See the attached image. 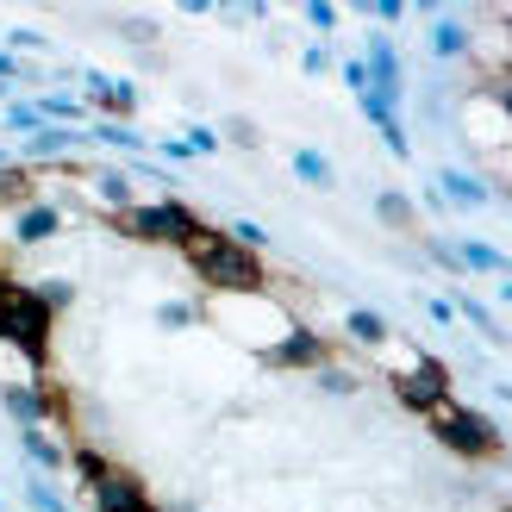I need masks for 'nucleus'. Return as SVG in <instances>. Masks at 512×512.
<instances>
[{"instance_id": "nucleus-1", "label": "nucleus", "mask_w": 512, "mask_h": 512, "mask_svg": "<svg viewBox=\"0 0 512 512\" xmlns=\"http://www.w3.org/2000/svg\"><path fill=\"white\" fill-rule=\"evenodd\" d=\"M182 256H188V269L200 275V288H213L219 300H232V294H263V281H269L263 256H250L244 244H232V232H225V225H200V232L182 244Z\"/></svg>"}, {"instance_id": "nucleus-2", "label": "nucleus", "mask_w": 512, "mask_h": 512, "mask_svg": "<svg viewBox=\"0 0 512 512\" xmlns=\"http://www.w3.org/2000/svg\"><path fill=\"white\" fill-rule=\"evenodd\" d=\"M132 244H163V250H182L200 232V213L188 207L182 194H157V200H138L125 219H113Z\"/></svg>"}, {"instance_id": "nucleus-3", "label": "nucleus", "mask_w": 512, "mask_h": 512, "mask_svg": "<svg viewBox=\"0 0 512 512\" xmlns=\"http://www.w3.org/2000/svg\"><path fill=\"white\" fill-rule=\"evenodd\" d=\"M425 425H431V438L450 456H463V463H494L500 456V425L488 413H475V406H463V400H444Z\"/></svg>"}, {"instance_id": "nucleus-4", "label": "nucleus", "mask_w": 512, "mask_h": 512, "mask_svg": "<svg viewBox=\"0 0 512 512\" xmlns=\"http://www.w3.org/2000/svg\"><path fill=\"white\" fill-rule=\"evenodd\" d=\"M388 388H394V406H406V413H419V419H431L444 400H456L450 394V369L438 356H425V350H413V363L388 375Z\"/></svg>"}, {"instance_id": "nucleus-5", "label": "nucleus", "mask_w": 512, "mask_h": 512, "mask_svg": "<svg viewBox=\"0 0 512 512\" xmlns=\"http://www.w3.org/2000/svg\"><path fill=\"white\" fill-rule=\"evenodd\" d=\"M69 200H57V194H38V200H25L19 213H7V225H0V238L7 244H19V250H38V244H50V238H63L69 232Z\"/></svg>"}, {"instance_id": "nucleus-6", "label": "nucleus", "mask_w": 512, "mask_h": 512, "mask_svg": "<svg viewBox=\"0 0 512 512\" xmlns=\"http://www.w3.org/2000/svg\"><path fill=\"white\" fill-rule=\"evenodd\" d=\"M75 82H82L88 94V125L94 119H113V125H132L138 113V82L132 75H107V69H75Z\"/></svg>"}, {"instance_id": "nucleus-7", "label": "nucleus", "mask_w": 512, "mask_h": 512, "mask_svg": "<svg viewBox=\"0 0 512 512\" xmlns=\"http://www.w3.org/2000/svg\"><path fill=\"white\" fill-rule=\"evenodd\" d=\"M363 69H369V94L381 100V107H406V57H400V44L388 32H375L363 44Z\"/></svg>"}, {"instance_id": "nucleus-8", "label": "nucleus", "mask_w": 512, "mask_h": 512, "mask_svg": "<svg viewBox=\"0 0 512 512\" xmlns=\"http://www.w3.org/2000/svg\"><path fill=\"white\" fill-rule=\"evenodd\" d=\"M82 150H94V144H88V125H82V132H75V125H44V132H32V138L13 150V157H19L25 169L44 175L50 163H75Z\"/></svg>"}, {"instance_id": "nucleus-9", "label": "nucleus", "mask_w": 512, "mask_h": 512, "mask_svg": "<svg viewBox=\"0 0 512 512\" xmlns=\"http://www.w3.org/2000/svg\"><path fill=\"white\" fill-rule=\"evenodd\" d=\"M263 363H269V369H306V375H313L319 363H331V344H325V331H313V325L294 319V325L263 350Z\"/></svg>"}, {"instance_id": "nucleus-10", "label": "nucleus", "mask_w": 512, "mask_h": 512, "mask_svg": "<svg viewBox=\"0 0 512 512\" xmlns=\"http://www.w3.org/2000/svg\"><path fill=\"white\" fill-rule=\"evenodd\" d=\"M88 506L94 512H157V500L144 494V481L132 469H119V463H107V475L88 481Z\"/></svg>"}, {"instance_id": "nucleus-11", "label": "nucleus", "mask_w": 512, "mask_h": 512, "mask_svg": "<svg viewBox=\"0 0 512 512\" xmlns=\"http://www.w3.org/2000/svg\"><path fill=\"white\" fill-rule=\"evenodd\" d=\"M431 188H438L444 207H456V213L494 207V182H488V175H475V169H463V163H444L438 175H431Z\"/></svg>"}, {"instance_id": "nucleus-12", "label": "nucleus", "mask_w": 512, "mask_h": 512, "mask_svg": "<svg viewBox=\"0 0 512 512\" xmlns=\"http://www.w3.org/2000/svg\"><path fill=\"white\" fill-rule=\"evenodd\" d=\"M0 413H7L19 431H38L57 419V400H50L44 381H13V388H0Z\"/></svg>"}, {"instance_id": "nucleus-13", "label": "nucleus", "mask_w": 512, "mask_h": 512, "mask_svg": "<svg viewBox=\"0 0 512 512\" xmlns=\"http://www.w3.org/2000/svg\"><path fill=\"white\" fill-rule=\"evenodd\" d=\"M88 207L107 213V219H125V213L138 207V182L125 169H94L88 175Z\"/></svg>"}, {"instance_id": "nucleus-14", "label": "nucleus", "mask_w": 512, "mask_h": 512, "mask_svg": "<svg viewBox=\"0 0 512 512\" xmlns=\"http://www.w3.org/2000/svg\"><path fill=\"white\" fill-rule=\"evenodd\" d=\"M19 450H25V469H38V475H50V481H63V475H69V444H63V438H50V425L19 431Z\"/></svg>"}, {"instance_id": "nucleus-15", "label": "nucleus", "mask_w": 512, "mask_h": 512, "mask_svg": "<svg viewBox=\"0 0 512 512\" xmlns=\"http://www.w3.org/2000/svg\"><path fill=\"white\" fill-rule=\"evenodd\" d=\"M431 57H438V63H469V57H475V32H469V19H456V13H431Z\"/></svg>"}, {"instance_id": "nucleus-16", "label": "nucleus", "mask_w": 512, "mask_h": 512, "mask_svg": "<svg viewBox=\"0 0 512 512\" xmlns=\"http://www.w3.org/2000/svg\"><path fill=\"white\" fill-rule=\"evenodd\" d=\"M32 107H38L44 125H75V132L88 125V100L69 94V88H44V94H32Z\"/></svg>"}, {"instance_id": "nucleus-17", "label": "nucleus", "mask_w": 512, "mask_h": 512, "mask_svg": "<svg viewBox=\"0 0 512 512\" xmlns=\"http://www.w3.org/2000/svg\"><path fill=\"white\" fill-rule=\"evenodd\" d=\"M456 263H463V275H512V256L488 238H456Z\"/></svg>"}, {"instance_id": "nucleus-18", "label": "nucleus", "mask_w": 512, "mask_h": 512, "mask_svg": "<svg viewBox=\"0 0 512 512\" xmlns=\"http://www.w3.org/2000/svg\"><path fill=\"white\" fill-rule=\"evenodd\" d=\"M38 182H44V175H38V169H25L19 157H13V163H0V213H19L25 200H38Z\"/></svg>"}, {"instance_id": "nucleus-19", "label": "nucleus", "mask_w": 512, "mask_h": 512, "mask_svg": "<svg viewBox=\"0 0 512 512\" xmlns=\"http://www.w3.org/2000/svg\"><path fill=\"white\" fill-rule=\"evenodd\" d=\"M344 338L363 344V350H388L394 344V325L381 319V313H369V306H350V313H344Z\"/></svg>"}, {"instance_id": "nucleus-20", "label": "nucleus", "mask_w": 512, "mask_h": 512, "mask_svg": "<svg viewBox=\"0 0 512 512\" xmlns=\"http://www.w3.org/2000/svg\"><path fill=\"white\" fill-rule=\"evenodd\" d=\"M375 219L388 225V232H400V238L419 232V207H413V194H400V188H381L375 194Z\"/></svg>"}, {"instance_id": "nucleus-21", "label": "nucleus", "mask_w": 512, "mask_h": 512, "mask_svg": "<svg viewBox=\"0 0 512 512\" xmlns=\"http://www.w3.org/2000/svg\"><path fill=\"white\" fill-rule=\"evenodd\" d=\"M450 313H456V319H469V325H475V331H481V338H488L494 350L506 344V325H500V313H494L488 300H475V294H456V300H450Z\"/></svg>"}, {"instance_id": "nucleus-22", "label": "nucleus", "mask_w": 512, "mask_h": 512, "mask_svg": "<svg viewBox=\"0 0 512 512\" xmlns=\"http://www.w3.org/2000/svg\"><path fill=\"white\" fill-rule=\"evenodd\" d=\"M19 494H25V506H32V512H75L69 494H63L50 475H38V469H25V475H19Z\"/></svg>"}, {"instance_id": "nucleus-23", "label": "nucleus", "mask_w": 512, "mask_h": 512, "mask_svg": "<svg viewBox=\"0 0 512 512\" xmlns=\"http://www.w3.org/2000/svg\"><path fill=\"white\" fill-rule=\"evenodd\" d=\"M88 144H107V150H119V157H138V150H150V138L138 132V125H113V119H94V125H88Z\"/></svg>"}, {"instance_id": "nucleus-24", "label": "nucleus", "mask_w": 512, "mask_h": 512, "mask_svg": "<svg viewBox=\"0 0 512 512\" xmlns=\"http://www.w3.org/2000/svg\"><path fill=\"white\" fill-rule=\"evenodd\" d=\"M288 163H294V175H300V182H306V188H319V194H331V188H338V169H331V163L319 157V150H313V144H300V150H294V157H288Z\"/></svg>"}, {"instance_id": "nucleus-25", "label": "nucleus", "mask_w": 512, "mask_h": 512, "mask_svg": "<svg viewBox=\"0 0 512 512\" xmlns=\"http://www.w3.org/2000/svg\"><path fill=\"white\" fill-rule=\"evenodd\" d=\"M313 388L331 394V400H350L356 388H363V375H356V369H338V363H319V369H313Z\"/></svg>"}, {"instance_id": "nucleus-26", "label": "nucleus", "mask_w": 512, "mask_h": 512, "mask_svg": "<svg viewBox=\"0 0 512 512\" xmlns=\"http://www.w3.org/2000/svg\"><path fill=\"white\" fill-rule=\"evenodd\" d=\"M0 125H7V132L25 144V138H32V132H44V119H38V107H32V100H7V107H0Z\"/></svg>"}, {"instance_id": "nucleus-27", "label": "nucleus", "mask_w": 512, "mask_h": 512, "mask_svg": "<svg viewBox=\"0 0 512 512\" xmlns=\"http://www.w3.org/2000/svg\"><path fill=\"white\" fill-rule=\"evenodd\" d=\"M113 32H119V38H132L138 50H157V44H163V25H157V19H144V13H119V19H113Z\"/></svg>"}, {"instance_id": "nucleus-28", "label": "nucleus", "mask_w": 512, "mask_h": 512, "mask_svg": "<svg viewBox=\"0 0 512 512\" xmlns=\"http://www.w3.org/2000/svg\"><path fill=\"white\" fill-rule=\"evenodd\" d=\"M32 294H38V306H44V313L57 319L63 306H75V281H69V275H50V281H32Z\"/></svg>"}, {"instance_id": "nucleus-29", "label": "nucleus", "mask_w": 512, "mask_h": 512, "mask_svg": "<svg viewBox=\"0 0 512 512\" xmlns=\"http://www.w3.org/2000/svg\"><path fill=\"white\" fill-rule=\"evenodd\" d=\"M419 250H425V263H431V269H444V275H463V263H456V238H444V232H425V238H419Z\"/></svg>"}, {"instance_id": "nucleus-30", "label": "nucleus", "mask_w": 512, "mask_h": 512, "mask_svg": "<svg viewBox=\"0 0 512 512\" xmlns=\"http://www.w3.org/2000/svg\"><path fill=\"white\" fill-rule=\"evenodd\" d=\"M175 138H182V144L194 150V157H213V150L225 144V138H219V125H200V119H188V125H182Z\"/></svg>"}, {"instance_id": "nucleus-31", "label": "nucleus", "mask_w": 512, "mask_h": 512, "mask_svg": "<svg viewBox=\"0 0 512 512\" xmlns=\"http://www.w3.org/2000/svg\"><path fill=\"white\" fill-rule=\"evenodd\" d=\"M200 319H207V306H188V300H163L157 306V325L163 331H182V325H200Z\"/></svg>"}, {"instance_id": "nucleus-32", "label": "nucleus", "mask_w": 512, "mask_h": 512, "mask_svg": "<svg viewBox=\"0 0 512 512\" xmlns=\"http://www.w3.org/2000/svg\"><path fill=\"white\" fill-rule=\"evenodd\" d=\"M7 50H13V57H25V63H32L38 50H50V38H44V32H32V25H13V32H7Z\"/></svg>"}, {"instance_id": "nucleus-33", "label": "nucleus", "mask_w": 512, "mask_h": 512, "mask_svg": "<svg viewBox=\"0 0 512 512\" xmlns=\"http://www.w3.org/2000/svg\"><path fill=\"white\" fill-rule=\"evenodd\" d=\"M225 232H232V244H244L250 256H263V250H269V232H263V225H256V219H232V225H225Z\"/></svg>"}, {"instance_id": "nucleus-34", "label": "nucleus", "mask_w": 512, "mask_h": 512, "mask_svg": "<svg viewBox=\"0 0 512 512\" xmlns=\"http://www.w3.org/2000/svg\"><path fill=\"white\" fill-rule=\"evenodd\" d=\"M306 25H313L319 38H331L338 32V7H331V0H306Z\"/></svg>"}, {"instance_id": "nucleus-35", "label": "nucleus", "mask_w": 512, "mask_h": 512, "mask_svg": "<svg viewBox=\"0 0 512 512\" xmlns=\"http://www.w3.org/2000/svg\"><path fill=\"white\" fill-rule=\"evenodd\" d=\"M300 69H306V75H325V69H338V57H331V44L319 38V44L300 50Z\"/></svg>"}, {"instance_id": "nucleus-36", "label": "nucleus", "mask_w": 512, "mask_h": 512, "mask_svg": "<svg viewBox=\"0 0 512 512\" xmlns=\"http://www.w3.org/2000/svg\"><path fill=\"white\" fill-rule=\"evenodd\" d=\"M338 75H344L350 94H369V69H363V57H356V50H350V57H338Z\"/></svg>"}, {"instance_id": "nucleus-37", "label": "nucleus", "mask_w": 512, "mask_h": 512, "mask_svg": "<svg viewBox=\"0 0 512 512\" xmlns=\"http://www.w3.org/2000/svg\"><path fill=\"white\" fill-rule=\"evenodd\" d=\"M219 138H232L238 150H256V144H263V132H256L250 119H225V125H219Z\"/></svg>"}, {"instance_id": "nucleus-38", "label": "nucleus", "mask_w": 512, "mask_h": 512, "mask_svg": "<svg viewBox=\"0 0 512 512\" xmlns=\"http://www.w3.org/2000/svg\"><path fill=\"white\" fill-rule=\"evenodd\" d=\"M150 150H163V163H188V157H194V150H188L182 138H157Z\"/></svg>"}, {"instance_id": "nucleus-39", "label": "nucleus", "mask_w": 512, "mask_h": 512, "mask_svg": "<svg viewBox=\"0 0 512 512\" xmlns=\"http://www.w3.org/2000/svg\"><path fill=\"white\" fill-rule=\"evenodd\" d=\"M413 207H425L431 219H444V213H450V207H444V194H438V188H431V182L419 188V200H413Z\"/></svg>"}, {"instance_id": "nucleus-40", "label": "nucleus", "mask_w": 512, "mask_h": 512, "mask_svg": "<svg viewBox=\"0 0 512 512\" xmlns=\"http://www.w3.org/2000/svg\"><path fill=\"white\" fill-rule=\"evenodd\" d=\"M369 13H375L381 25H400V19H406V0H375V7H369Z\"/></svg>"}, {"instance_id": "nucleus-41", "label": "nucleus", "mask_w": 512, "mask_h": 512, "mask_svg": "<svg viewBox=\"0 0 512 512\" xmlns=\"http://www.w3.org/2000/svg\"><path fill=\"white\" fill-rule=\"evenodd\" d=\"M19 63H25V57H13V50L0 44V82H7V88H19Z\"/></svg>"}, {"instance_id": "nucleus-42", "label": "nucleus", "mask_w": 512, "mask_h": 512, "mask_svg": "<svg viewBox=\"0 0 512 512\" xmlns=\"http://www.w3.org/2000/svg\"><path fill=\"white\" fill-rule=\"evenodd\" d=\"M0 163H13V150H7V144H0Z\"/></svg>"}, {"instance_id": "nucleus-43", "label": "nucleus", "mask_w": 512, "mask_h": 512, "mask_svg": "<svg viewBox=\"0 0 512 512\" xmlns=\"http://www.w3.org/2000/svg\"><path fill=\"white\" fill-rule=\"evenodd\" d=\"M0 512H7V500H0Z\"/></svg>"}, {"instance_id": "nucleus-44", "label": "nucleus", "mask_w": 512, "mask_h": 512, "mask_svg": "<svg viewBox=\"0 0 512 512\" xmlns=\"http://www.w3.org/2000/svg\"><path fill=\"white\" fill-rule=\"evenodd\" d=\"M157 512H163V506H157Z\"/></svg>"}]
</instances>
